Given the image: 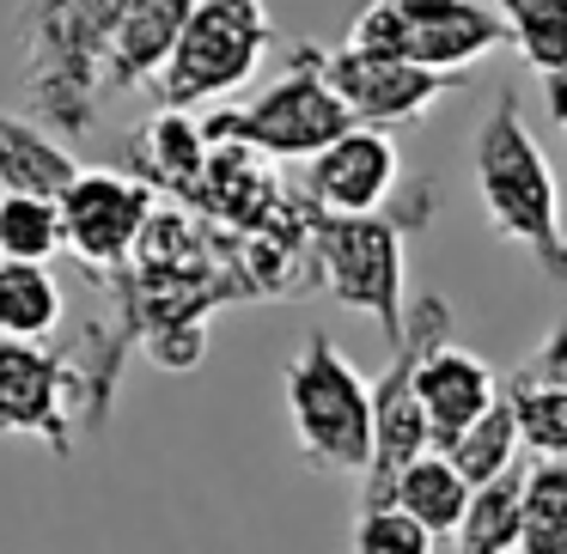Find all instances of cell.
<instances>
[{"label": "cell", "instance_id": "obj_18", "mask_svg": "<svg viewBox=\"0 0 567 554\" xmlns=\"http://www.w3.org/2000/svg\"><path fill=\"white\" fill-rule=\"evenodd\" d=\"M525 469H506L501 481L470 493V512L452 536V554H518V530H525Z\"/></svg>", "mask_w": 567, "mask_h": 554}, {"label": "cell", "instance_id": "obj_20", "mask_svg": "<svg viewBox=\"0 0 567 554\" xmlns=\"http://www.w3.org/2000/svg\"><path fill=\"white\" fill-rule=\"evenodd\" d=\"M518 445H525L518 439V415L501 396L476 427H464L452 445H445V457H452V469L470 481V488H488V481L506 475V469H518Z\"/></svg>", "mask_w": 567, "mask_h": 554}, {"label": "cell", "instance_id": "obj_21", "mask_svg": "<svg viewBox=\"0 0 567 554\" xmlns=\"http://www.w3.org/2000/svg\"><path fill=\"white\" fill-rule=\"evenodd\" d=\"M518 554H567V457H543L525 469Z\"/></svg>", "mask_w": 567, "mask_h": 554}, {"label": "cell", "instance_id": "obj_8", "mask_svg": "<svg viewBox=\"0 0 567 554\" xmlns=\"http://www.w3.org/2000/svg\"><path fill=\"white\" fill-rule=\"evenodd\" d=\"M440 342H452V305L440 293H427L421 305H409L403 347H391V366L372 378V469L360 481V512L367 505H391L403 469L433 451V427L415 403V366Z\"/></svg>", "mask_w": 567, "mask_h": 554}, {"label": "cell", "instance_id": "obj_1", "mask_svg": "<svg viewBox=\"0 0 567 554\" xmlns=\"http://www.w3.org/2000/svg\"><path fill=\"white\" fill-rule=\"evenodd\" d=\"M470 177L488 226L518 244L549 281L567 286V213H561V184L549 171V153L537 147L530 123L518 116V92L501 86L488 116L476 123L470 140Z\"/></svg>", "mask_w": 567, "mask_h": 554}, {"label": "cell", "instance_id": "obj_17", "mask_svg": "<svg viewBox=\"0 0 567 554\" xmlns=\"http://www.w3.org/2000/svg\"><path fill=\"white\" fill-rule=\"evenodd\" d=\"M513 31V50L543 80V92H567V0H494Z\"/></svg>", "mask_w": 567, "mask_h": 554}, {"label": "cell", "instance_id": "obj_25", "mask_svg": "<svg viewBox=\"0 0 567 554\" xmlns=\"http://www.w3.org/2000/svg\"><path fill=\"white\" fill-rule=\"evenodd\" d=\"M555 123H561V135H567V104H561V111H555Z\"/></svg>", "mask_w": 567, "mask_h": 554}, {"label": "cell", "instance_id": "obj_6", "mask_svg": "<svg viewBox=\"0 0 567 554\" xmlns=\"http://www.w3.org/2000/svg\"><path fill=\"white\" fill-rule=\"evenodd\" d=\"M415 220H391V213H367V220H342V213H306V250L318 262V281L342 311L372 317L384 347H403L409 330V274H403V232Z\"/></svg>", "mask_w": 567, "mask_h": 554}, {"label": "cell", "instance_id": "obj_9", "mask_svg": "<svg viewBox=\"0 0 567 554\" xmlns=\"http://www.w3.org/2000/svg\"><path fill=\"white\" fill-rule=\"evenodd\" d=\"M80 396H86V378L68 354L0 335V439H38L55 457H68Z\"/></svg>", "mask_w": 567, "mask_h": 554}, {"label": "cell", "instance_id": "obj_19", "mask_svg": "<svg viewBox=\"0 0 567 554\" xmlns=\"http://www.w3.org/2000/svg\"><path fill=\"white\" fill-rule=\"evenodd\" d=\"M62 281L43 262H7L0 269V335L7 342H50L62 330Z\"/></svg>", "mask_w": 567, "mask_h": 554}, {"label": "cell", "instance_id": "obj_10", "mask_svg": "<svg viewBox=\"0 0 567 554\" xmlns=\"http://www.w3.org/2000/svg\"><path fill=\"white\" fill-rule=\"evenodd\" d=\"M62 208V238L68 257H80L86 269L111 274L128 269L147 238L153 220V189L135 171H104V165H80V177L55 196Z\"/></svg>", "mask_w": 567, "mask_h": 554}, {"label": "cell", "instance_id": "obj_23", "mask_svg": "<svg viewBox=\"0 0 567 554\" xmlns=\"http://www.w3.org/2000/svg\"><path fill=\"white\" fill-rule=\"evenodd\" d=\"M55 250H68V238H62V208L50 196H0V257L50 269Z\"/></svg>", "mask_w": 567, "mask_h": 554}, {"label": "cell", "instance_id": "obj_26", "mask_svg": "<svg viewBox=\"0 0 567 554\" xmlns=\"http://www.w3.org/2000/svg\"><path fill=\"white\" fill-rule=\"evenodd\" d=\"M0 269H7V257H0Z\"/></svg>", "mask_w": 567, "mask_h": 554}, {"label": "cell", "instance_id": "obj_16", "mask_svg": "<svg viewBox=\"0 0 567 554\" xmlns=\"http://www.w3.org/2000/svg\"><path fill=\"white\" fill-rule=\"evenodd\" d=\"M470 493H476V488H470V481L452 469V457L427 451V457H415V463L403 469L391 505H403V512L415 518L433 542H452L457 524H464V512H470Z\"/></svg>", "mask_w": 567, "mask_h": 554}, {"label": "cell", "instance_id": "obj_2", "mask_svg": "<svg viewBox=\"0 0 567 554\" xmlns=\"http://www.w3.org/2000/svg\"><path fill=\"white\" fill-rule=\"evenodd\" d=\"M116 25H123V0H31L19 13L25 92L43 123L99 128V104L111 98Z\"/></svg>", "mask_w": 567, "mask_h": 554}, {"label": "cell", "instance_id": "obj_3", "mask_svg": "<svg viewBox=\"0 0 567 554\" xmlns=\"http://www.w3.org/2000/svg\"><path fill=\"white\" fill-rule=\"evenodd\" d=\"M287 420H293L299 457L323 475H360L372 469V378L330 342L311 330L299 354L281 372Z\"/></svg>", "mask_w": 567, "mask_h": 554}, {"label": "cell", "instance_id": "obj_7", "mask_svg": "<svg viewBox=\"0 0 567 554\" xmlns=\"http://www.w3.org/2000/svg\"><path fill=\"white\" fill-rule=\"evenodd\" d=\"M269 50H275V19L262 0H196V13L177 38V55L153 80V98H159V111L189 116L202 104L238 92Z\"/></svg>", "mask_w": 567, "mask_h": 554}, {"label": "cell", "instance_id": "obj_4", "mask_svg": "<svg viewBox=\"0 0 567 554\" xmlns=\"http://www.w3.org/2000/svg\"><path fill=\"white\" fill-rule=\"evenodd\" d=\"M348 128H354V116L336 98L323 50L318 43H293V67H287L269 92L238 104V111H214L208 123H202V135H208V147H250L269 165L275 159H306L311 165L330 140H342Z\"/></svg>", "mask_w": 567, "mask_h": 554}, {"label": "cell", "instance_id": "obj_22", "mask_svg": "<svg viewBox=\"0 0 567 554\" xmlns=\"http://www.w3.org/2000/svg\"><path fill=\"white\" fill-rule=\"evenodd\" d=\"M506 403H513L518 439L537 451V463H543V457H567V378L525 372V378H513Z\"/></svg>", "mask_w": 567, "mask_h": 554}, {"label": "cell", "instance_id": "obj_14", "mask_svg": "<svg viewBox=\"0 0 567 554\" xmlns=\"http://www.w3.org/2000/svg\"><path fill=\"white\" fill-rule=\"evenodd\" d=\"M196 0H123V25H116V50H111V92H135L153 86L165 74V62L177 55Z\"/></svg>", "mask_w": 567, "mask_h": 554}, {"label": "cell", "instance_id": "obj_12", "mask_svg": "<svg viewBox=\"0 0 567 554\" xmlns=\"http://www.w3.org/2000/svg\"><path fill=\"white\" fill-rule=\"evenodd\" d=\"M396 184H403V159H396V135H384V128H348L306 165V201L318 213H342V220L384 213Z\"/></svg>", "mask_w": 567, "mask_h": 554}, {"label": "cell", "instance_id": "obj_15", "mask_svg": "<svg viewBox=\"0 0 567 554\" xmlns=\"http://www.w3.org/2000/svg\"><path fill=\"white\" fill-rule=\"evenodd\" d=\"M135 177L153 189V196H177L196 201L202 177H208V135H202L196 116L184 111H159L147 128L135 135Z\"/></svg>", "mask_w": 567, "mask_h": 554}, {"label": "cell", "instance_id": "obj_5", "mask_svg": "<svg viewBox=\"0 0 567 554\" xmlns=\"http://www.w3.org/2000/svg\"><path fill=\"white\" fill-rule=\"evenodd\" d=\"M506 43H513V31L494 13V0H372L348 25V50L452 80H464V67L501 55Z\"/></svg>", "mask_w": 567, "mask_h": 554}, {"label": "cell", "instance_id": "obj_24", "mask_svg": "<svg viewBox=\"0 0 567 554\" xmlns=\"http://www.w3.org/2000/svg\"><path fill=\"white\" fill-rule=\"evenodd\" d=\"M348 548L354 554H433V536L403 512V505H367V512H354Z\"/></svg>", "mask_w": 567, "mask_h": 554}, {"label": "cell", "instance_id": "obj_11", "mask_svg": "<svg viewBox=\"0 0 567 554\" xmlns=\"http://www.w3.org/2000/svg\"><path fill=\"white\" fill-rule=\"evenodd\" d=\"M323 67H330V86H336V98L348 104L354 128H384V135L403 128V123H421V116L457 86L452 74H421V67H409V62L360 55V50H348V43L323 55Z\"/></svg>", "mask_w": 567, "mask_h": 554}, {"label": "cell", "instance_id": "obj_13", "mask_svg": "<svg viewBox=\"0 0 567 554\" xmlns=\"http://www.w3.org/2000/svg\"><path fill=\"white\" fill-rule=\"evenodd\" d=\"M501 396L506 390H501V378H494V366L482 354H470V347H457V342L427 347L421 366H415V403L433 427V451H445L464 427H476Z\"/></svg>", "mask_w": 567, "mask_h": 554}]
</instances>
